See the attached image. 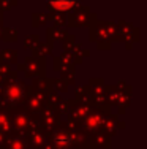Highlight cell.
<instances>
[{
  "instance_id": "6da1fadb",
  "label": "cell",
  "mask_w": 147,
  "mask_h": 149,
  "mask_svg": "<svg viewBox=\"0 0 147 149\" xmlns=\"http://www.w3.org/2000/svg\"><path fill=\"white\" fill-rule=\"evenodd\" d=\"M52 3L57 8H66V6H70L73 3V0H52Z\"/></svg>"
}]
</instances>
